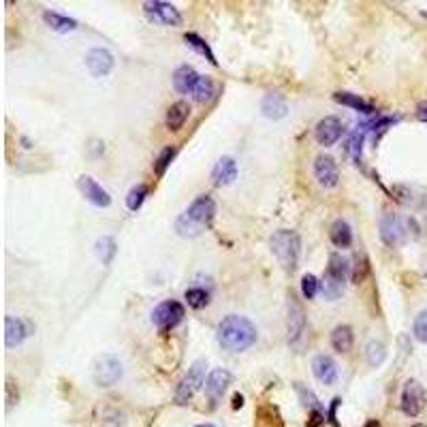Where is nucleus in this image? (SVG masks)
<instances>
[{
	"mask_svg": "<svg viewBox=\"0 0 427 427\" xmlns=\"http://www.w3.org/2000/svg\"><path fill=\"white\" fill-rule=\"evenodd\" d=\"M214 214H216V203H214L209 195H201L188 205V209L182 216L175 220V231L182 237H195L201 233L203 227L211 223Z\"/></svg>",
	"mask_w": 427,
	"mask_h": 427,
	"instance_id": "obj_2",
	"label": "nucleus"
},
{
	"mask_svg": "<svg viewBox=\"0 0 427 427\" xmlns=\"http://www.w3.org/2000/svg\"><path fill=\"white\" fill-rule=\"evenodd\" d=\"M146 197H148V186H146V184L133 186V188L128 190V195H126V207H128L130 211H137L141 205H144Z\"/></svg>",
	"mask_w": 427,
	"mask_h": 427,
	"instance_id": "obj_31",
	"label": "nucleus"
},
{
	"mask_svg": "<svg viewBox=\"0 0 427 427\" xmlns=\"http://www.w3.org/2000/svg\"><path fill=\"white\" fill-rule=\"evenodd\" d=\"M255 427H284L278 408L271 406V404H263V406H259Z\"/></svg>",
	"mask_w": 427,
	"mask_h": 427,
	"instance_id": "obj_23",
	"label": "nucleus"
},
{
	"mask_svg": "<svg viewBox=\"0 0 427 427\" xmlns=\"http://www.w3.org/2000/svg\"><path fill=\"white\" fill-rule=\"evenodd\" d=\"M190 116V105L186 100H177L169 107V112H167V128L169 130H180L184 126V122L188 120Z\"/></svg>",
	"mask_w": 427,
	"mask_h": 427,
	"instance_id": "obj_22",
	"label": "nucleus"
},
{
	"mask_svg": "<svg viewBox=\"0 0 427 427\" xmlns=\"http://www.w3.org/2000/svg\"><path fill=\"white\" fill-rule=\"evenodd\" d=\"M146 15L154 22V24H163V26H180L182 15L173 5L163 3V0H152V3L144 5Z\"/></svg>",
	"mask_w": 427,
	"mask_h": 427,
	"instance_id": "obj_8",
	"label": "nucleus"
},
{
	"mask_svg": "<svg viewBox=\"0 0 427 427\" xmlns=\"http://www.w3.org/2000/svg\"><path fill=\"white\" fill-rule=\"evenodd\" d=\"M366 427H380V425H378V421H370V423H368Z\"/></svg>",
	"mask_w": 427,
	"mask_h": 427,
	"instance_id": "obj_44",
	"label": "nucleus"
},
{
	"mask_svg": "<svg viewBox=\"0 0 427 427\" xmlns=\"http://www.w3.org/2000/svg\"><path fill=\"white\" fill-rule=\"evenodd\" d=\"M314 175L320 186L325 188H334L340 182V169L338 163L331 156H318L314 163Z\"/></svg>",
	"mask_w": 427,
	"mask_h": 427,
	"instance_id": "obj_14",
	"label": "nucleus"
},
{
	"mask_svg": "<svg viewBox=\"0 0 427 427\" xmlns=\"http://www.w3.org/2000/svg\"><path fill=\"white\" fill-rule=\"evenodd\" d=\"M86 66L92 73V77H105V75H110L114 68V56L110 50L94 47L86 56Z\"/></svg>",
	"mask_w": 427,
	"mask_h": 427,
	"instance_id": "obj_13",
	"label": "nucleus"
},
{
	"mask_svg": "<svg viewBox=\"0 0 427 427\" xmlns=\"http://www.w3.org/2000/svg\"><path fill=\"white\" fill-rule=\"evenodd\" d=\"M205 368H207V364L203 359H197L188 368L186 376L180 380V384H177V391H175V402L177 404H188L193 400V396L201 389V384L205 380Z\"/></svg>",
	"mask_w": 427,
	"mask_h": 427,
	"instance_id": "obj_5",
	"label": "nucleus"
},
{
	"mask_svg": "<svg viewBox=\"0 0 427 427\" xmlns=\"http://www.w3.org/2000/svg\"><path fill=\"white\" fill-rule=\"evenodd\" d=\"M184 41L195 50V52H199L201 56H205L211 64H216V56L211 54V50H209V45L199 37V34H195V32H188V34H184Z\"/></svg>",
	"mask_w": 427,
	"mask_h": 427,
	"instance_id": "obj_30",
	"label": "nucleus"
},
{
	"mask_svg": "<svg viewBox=\"0 0 427 427\" xmlns=\"http://www.w3.org/2000/svg\"><path fill=\"white\" fill-rule=\"evenodd\" d=\"M380 237L387 246H400L406 239V227L396 214H384L380 218Z\"/></svg>",
	"mask_w": 427,
	"mask_h": 427,
	"instance_id": "obj_10",
	"label": "nucleus"
},
{
	"mask_svg": "<svg viewBox=\"0 0 427 427\" xmlns=\"http://www.w3.org/2000/svg\"><path fill=\"white\" fill-rule=\"evenodd\" d=\"M211 180L216 186H229L237 180V163L231 156H223L211 171Z\"/></svg>",
	"mask_w": 427,
	"mask_h": 427,
	"instance_id": "obj_19",
	"label": "nucleus"
},
{
	"mask_svg": "<svg viewBox=\"0 0 427 427\" xmlns=\"http://www.w3.org/2000/svg\"><path fill=\"white\" fill-rule=\"evenodd\" d=\"M364 139H366V130L361 126H357V130L352 133L350 137V152H352V158L354 163H361V148H364Z\"/></svg>",
	"mask_w": 427,
	"mask_h": 427,
	"instance_id": "obj_35",
	"label": "nucleus"
},
{
	"mask_svg": "<svg viewBox=\"0 0 427 427\" xmlns=\"http://www.w3.org/2000/svg\"><path fill=\"white\" fill-rule=\"evenodd\" d=\"M269 248L284 269L295 271V267L299 263V255H301V239L295 231H291V229L276 231L269 237Z\"/></svg>",
	"mask_w": 427,
	"mask_h": 427,
	"instance_id": "obj_3",
	"label": "nucleus"
},
{
	"mask_svg": "<svg viewBox=\"0 0 427 427\" xmlns=\"http://www.w3.org/2000/svg\"><path fill=\"white\" fill-rule=\"evenodd\" d=\"M295 391H297V396H299V400H301V404H304L306 408H310V410H323V406H320V402H318V398L314 396L312 389H308V387L301 384V382H295Z\"/></svg>",
	"mask_w": 427,
	"mask_h": 427,
	"instance_id": "obj_32",
	"label": "nucleus"
},
{
	"mask_svg": "<svg viewBox=\"0 0 427 427\" xmlns=\"http://www.w3.org/2000/svg\"><path fill=\"white\" fill-rule=\"evenodd\" d=\"M334 98L340 103V105H346V107H350V110H357V112H361V114H366V116H370V114H374V107L370 105V103H366L359 94H350V92H336L334 94Z\"/></svg>",
	"mask_w": 427,
	"mask_h": 427,
	"instance_id": "obj_24",
	"label": "nucleus"
},
{
	"mask_svg": "<svg viewBox=\"0 0 427 427\" xmlns=\"http://www.w3.org/2000/svg\"><path fill=\"white\" fill-rule=\"evenodd\" d=\"M184 318V306L175 299L163 301L156 306V310L152 312V323L160 329V331H169L175 325H180Z\"/></svg>",
	"mask_w": 427,
	"mask_h": 427,
	"instance_id": "obj_7",
	"label": "nucleus"
},
{
	"mask_svg": "<svg viewBox=\"0 0 427 427\" xmlns=\"http://www.w3.org/2000/svg\"><path fill=\"white\" fill-rule=\"evenodd\" d=\"M318 289H320V282L316 280V276L306 274V276L301 278V293H304L306 299H314L316 293H318Z\"/></svg>",
	"mask_w": 427,
	"mask_h": 427,
	"instance_id": "obj_37",
	"label": "nucleus"
},
{
	"mask_svg": "<svg viewBox=\"0 0 427 427\" xmlns=\"http://www.w3.org/2000/svg\"><path fill=\"white\" fill-rule=\"evenodd\" d=\"M261 112L265 118L269 120H282L289 112V105L284 100L282 94H276V92H269L263 96V103H261Z\"/></svg>",
	"mask_w": 427,
	"mask_h": 427,
	"instance_id": "obj_21",
	"label": "nucleus"
},
{
	"mask_svg": "<svg viewBox=\"0 0 427 427\" xmlns=\"http://www.w3.org/2000/svg\"><path fill=\"white\" fill-rule=\"evenodd\" d=\"M184 299L188 301V306L193 310H201V308H205L209 304V293L205 289H188L184 293Z\"/></svg>",
	"mask_w": 427,
	"mask_h": 427,
	"instance_id": "obj_33",
	"label": "nucleus"
},
{
	"mask_svg": "<svg viewBox=\"0 0 427 427\" xmlns=\"http://www.w3.org/2000/svg\"><path fill=\"white\" fill-rule=\"evenodd\" d=\"M175 154H177V150L175 148H167V150H163L160 152V156L156 158V163H154V171L158 173V175H163L165 171H167V167L171 165V160L175 158Z\"/></svg>",
	"mask_w": 427,
	"mask_h": 427,
	"instance_id": "obj_38",
	"label": "nucleus"
},
{
	"mask_svg": "<svg viewBox=\"0 0 427 427\" xmlns=\"http://www.w3.org/2000/svg\"><path fill=\"white\" fill-rule=\"evenodd\" d=\"M199 80H201V75L197 73V70L193 66L184 64V66H180L173 73V88L180 94H193L197 84H199Z\"/></svg>",
	"mask_w": 427,
	"mask_h": 427,
	"instance_id": "obj_20",
	"label": "nucleus"
},
{
	"mask_svg": "<svg viewBox=\"0 0 427 427\" xmlns=\"http://www.w3.org/2000/svg\"><path fill=\"white\" fill-rule=\"evenodd\" d=\"M412 427H427V425H423V423H417V425H412Z\"/></svg>",
	"mask_w": 427,
	"mask_h": 427,
	"instance_id": "obj_46",
	"label": "nucleus"
},
{
	"mask_svg": "<svg viewBox=\"0 0 427 427\" xmlns=\"http://www.w3.org/2000/svg\"><path fill=\"white\" fill-rule=\"evenodd\" d=\"M193 96H195V100H199V103L211 100V96H214V82H211L209 77H201L199 84H197V88H195V92H193Z\"/></svg>",
	"mask_w": 427,
	"mask_h": 427,
	"instance_id": "obj_34",
	"label": "nucleus"
},
{
	"mask_svg": "<svg viewBox=\"0 0 427 427\" xmlns=\"http://www.w3.org/2000/svg\"><path fill=\"white\" fill-rule=\"evenodd\" d=\"M116 253H118V244H116L114 237L105 235V237H100V239L96 241V255H98V259L103 261V265H110V263L114 261Z\"/></svg>",
	"mask_w": 427,
	"mask_h": 427,
	"instance_id": "obj_28",
	"label": "nucleus"
},
{
	"mask_svg": "<svg viewBox=\"0 0 427 427\" xmlns=\"http://www.w3.org/2000/svg\"><path fill=\"white\" fill-rule=\"evenodd\" d=\"M342 133H344V126H342V122H340L338 118H334V116L323 118V120L316 124V128H314L316 141H318L320 146H325V148L338 144V139L342 137Z\"/></svg>",
	"mask_w": 427,
	"mask_h": 427,
	"instance_id": "obj_15",
	"label": "nucleus"
},
{
	"mask_svg": "<svg viewBox=\"0 0 427 427\" xmlns=\"http://www.w3.org/2000/svg\"><path fill=\"white\" fill-rule=\"evenodd\" d=\"M306 427H325V412L323 410H310V419Z\"/></svg>",
	"mask_w": 427,
	"mask_h": 427,
	"instance_id": "obj_40",
	"label": "nucleus"
},
{
	"mask_svg": "<svg viewBox=\"0 0 427 427\" xmlns=\"http://www.w3.org/2000/svg\"><path fill=\"white\" fill-rule=\"evenodd\" d=\"M257 338H259L257 327L246 316H237V314L225 316L218 323V329H216L218 344L229 352L248 350L257 342Z\"/></svg>",
	"mask_w": 427,
	"mask_h": 427,
	"instance_id": "obj_1",
	"label": "nucleus"
},
{
	"mask_svg": "<svg viewBox=\"0 0 427 427\" xmlns=\"http://www.w3.org/2000/svg\"><path fill=\"white\" fill-rule=\"evenodd\" d=\"M352 340H354V336H352V329L348 325H338L331 331V346L338 352H348L352 348Z\"/></svg>",
	"mask_w": 427,
	"mask_h": 427,
	"instance_id": "obj_25",
	"label": "nucleus"
},
{
	"mask_svg": "<svg viewBox=\"0 0 427 427\" xmlns=\"http://www.w3.org/2000/svg\"><path fill=\"white\" fill-rule=\"evenodd\" d=\"M92 378L98 387H114L122 378V361L114 354H103L94 364Z\"/></svg>",
	"mask_w": 427,
	"mask_h": 427,
	"instance_id": "obj_6",
	"label": "nucleus"
},
{
	"mask_svg": "<svg viewBox=\"0 0 427 427\" xmlns=\"http://www.w3.org/2000/svg\"><path fill=\"white\" fill-rule=\"evenodd\" d=\"M30 329H32V325L26 323V320L15 318V316H7L5 318V344H7V348L20 346L26 340V336H30Z\"/></svg>",
	"mask_w": 427,
	"mask_h": 427,
	"instance_id": "obj_17",
	"label": "nucleus"
},
{
	"mask_svg": "<svg viewBox=\"0 0 427 427\" xmlns=\"http://www.w3.org/2000/svg\"><path fill=\"white\" fill-rule=\"evenodd\" d=\"M20 402V391L11 378H7V410H11Z\"/></svg>",
	"mask_w": 427,
	"mask_h": 427,
	"instance_id": "obj_39",
	"label": "nucleus"
},
{
	"mask_svg": "<svg viewBox=\"0 0 427 427\" xmlns=\"http://www.w3.org/2000/svg\"><path fill=\"white\" fill-rule=\"evenodd\" d=\"M417 112H419V116H421V118H425V120H427V100L419 103V107H417Z\"/></svg>",
	"mask_w": 427,
	"mask_h": 427,
	"instance_id": "obj_42",
	"label": "nucleus"
},
{
	"mask_svg": "<svg viewBox=\"0 0 427 427\" xmlns=\"http://www.w3.org/2000/svg\"><path fill=\"white\" fill-rule=\"evenodd\" d=\"M350 265L342 255H331L329 257V265H327V276H325V284H323V293L325 297H329L331 301L338 299L342 295V287L348 278Z\"/></svg>",
	"mask_w": 427,
	"mask_h": 427,
	"instance_id": "obj_4",
	"label": "nucleus"
},
{
	"mask_svg": "<svg viewBox=\"0 0 427 427\" xmlns=\"http://www.w3.org/2000/svg\"><path fill=\"white\" fill-rule=\"evenodd\" d=\"M329 237H331L334 246H338V248H348L352 244V231H350L346 220H336L331 225Z\"/></svg>",
	"mask_w": 427,
	"mask_h": 427,
	"instance_id": "obj_26",
	"label": "nucleus"
},
{
	"mask_svg": "<svg viewBox=\"0 0 427 427\" xmlns=\"http://www.w3.org/2000/svg\"><path fill=\"white\" fill-rule=\"evenodd\" d=\"M195 427H214L211 423H201V425H195Z\"/></svg>",
	"mask_w": 427,
	"mask_h": 427,
	"instance_id": "obj_45",
	"label": "nucleus"
},
{
	"mask_svg": "<svg viewBox=\"0 0 427 427\" xmlns=\"http://www.w3.org/2000/svg\"><path fill=\"white\" fill-rule=\"evenodd\" d=\"M366 359L372 368H378L382 366V361L387 359V346L378 340H372L368 346H366Z\"/></svg>",
	"mask_w": 427,
	"mask_h": 427,
	"instance_id": "obj_29",
	"label": "nucleus"
},
{
	"mask_svg": "<svg viewBox=\"0 0 427 427\" xmlns=\"http://www.w3.org/2000/svg\"><path fill=\"white\" fill-rule=\"evenodd\" d=\"M231 380H233V376L225 368H218V370L209 372V376L205 380V396H207V400L211 404H218V400L225 396V391L229 389Z\"/></svg>",
	"mask_w": 427,
	"mask_h": 427,
	"instance_id": "obj_9",
	"label": "nucleus"
},
{
	"mask_svg": "<svg viewBox=\"0 0 427 427\" xmlns=\"http://www.w3.org/2000/svg\"><path fill=\"white\" fill-rule=\"evenodd\" d=\"M43 22L56 30V32H70V30H75L77 28V22L75 20H70L66 15H60V13H54V11H45L43 13Z\"/></svg>",
	"mask_w": 427,
	"mask_h": 427,
	"instance_id": "obj_27",
	"label": "nucleus"
},
{
	"mask_svg": "<svg viewBox=\"0 0 427 427\" xmlns=\"http://www.w3.org/2000/svg\"><path fill=\"white\" fill-rule=\"evenodd\" d=\"M412 334L419 342L427 344V310L419 312L417 318H414V323H412Z\"/></svg>",
	"mask_w": 427,
	"mask_h": 427,
	"instance_id": "obj_36",
	"label": "nucleus"
},
{
	"mask_svg": "<svg viewBox=\"0 0 427 427\" xmlns=\"http://www.w3.org/2000/svg\"><path fill=\"white\" fill-rule=\"evenodd\" d=\"M340 402H342V400H340V398H336V400H334V404H331V408H329V421H331L336 427H338V421H336V408L340 406Z\"/></svg>",
	"mask_w": 427,
	"mask_h": 427,
	"instance_id": "obj_41",
	"label": "nucleus"
},
{
	"mask_svg": "<svg viewBox=\"0 0 427 427\" xmlns=\"http://www.w3.org/2000/svg\"><path fill=\"white\" fill-rule=\"evenodd\" d=\"M241 406H244V398L239 394H235L233 396V408H241Z\"/></svg>",
	"mask_w": 427,
	"mask_h": 427,
	"instance_id": "obj_43",
	"label": "nucleus"
},
{
	"mask_svg": "<svg viewBox=\"0 0 427 427\" xmlns=\"http://www.w3.org/2000/svg\"><path fill=\"white\" fill-rule=\"evenodd\" d=\"M312 372L323 384H336L338 380V366L329 354H316L312 359Z\"/></svg>",
	"mask_w": 427,
	"mask_h": 427,
	"instance_id": "obj_18",
	"label": "nucleus"
},
{
	"mask_svg": "<svg viewBox=\"0 0 427 427\" xmlns=\"http://www.w3.org/2000/svg\"><path fill=\"white\" fill-rule=\"evenodd\" d=\"M77 186H80L82 195L86 197V201H90L92 205H96V207H110V205H112L110 193H107V190L94 180V177L82 175L80 180H77Z\"/></svg>",
	"mask_w": 427,
	"mask_h": 427,
	"instance_id": "obj_12",
	"label": "nucleus"
},
{
	"mask_svg": "<svg viewBox=\"0 0 427 427\" xmlns=\"http://www.w3.org/2000/svg\"><path fill=\"white\" fill-rule=\"evenodd\" d=\"M287 329H289V342L299 344V340L304 338V331H306V314H304L301 304L293 295L289 297V323H287Z\"/></svg>",
	"mask_w": 427,
	"mask_h": 427,
	"instance_id": "obj_16",
	"label": "nucleus"
},
{
	"mask_svg": "<svg viewBox=\"0 0 427 427\" xmlns=\"http://www.w3.org/2000/svg\"><path fill=\"white\" fill-rule=\"evenodd\" d=\"M425 406V389L417 380H408L402 391V410L408 417H417Z\"/></svg>",
	"mask_w": 427,
	"mask_h": 427,
	"instance_id": "obj_11",
	"label": "nucleus"
}]
</instances>
